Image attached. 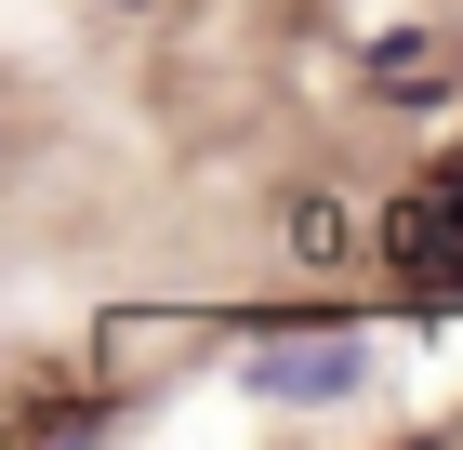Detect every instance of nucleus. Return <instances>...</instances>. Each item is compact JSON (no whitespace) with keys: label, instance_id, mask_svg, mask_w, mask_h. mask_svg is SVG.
Segmentation results:
<instances>
[{"label":"nucleus","instance_id":"1","mask_svg":"<svg viewBox=\"0 0 463 450\" xmlns=\"http://www.w3.org/2000/svg\"><path fill=\"white\" fill-rule=\"evenodd\" d=\"M357 384H371V331H279V345H251V397H279V411L357 397Z\"/></svg>","mask_w":463,"mask_h":450},{"label":"nucleus","instance_id":"2","mask_svg":"<svg viewBox=\"0 0 463 450\" xmlns=\"http://www.w3.org/2000/svg\"><path fill=\"white\" fill-rule=\"evenodd\" d=\"M384 265L411 278V292H450L463 278V173L437 186V199H397L384 212Z\"/></svg>","mask_w":463,"mask_h":450},{"label":"nucleus","instance_id":"3","mask_svg":"<svg viewBox=\"0 0 463 450\" xmlns=\"http://www.w3.org/2000/svg\"><path fill=\"white\" fill-rule=\"evenodd\" d=\"M291 252H305V265H331V252H345V212H331V199H291Z\"/></svg>","mask_w":463,"mask_h":450}]
</instances>
